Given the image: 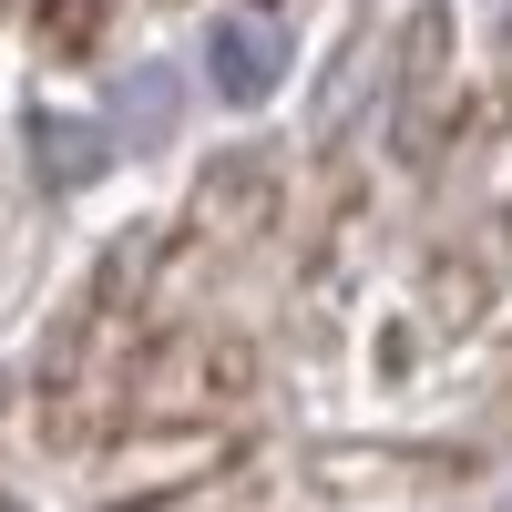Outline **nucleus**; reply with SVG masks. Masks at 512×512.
I'll list each match as a JSON object with an SVG mask.
<instances>
[{
  "label": "nucleus",
  "mask_w": 512,
  "mask_h": 512,
  "mask_svg": "<svg viewBox=\"0 0 512 512\" xmlns=\"http://www.w3.org/2000/svg\"><path fill=\"white\" fill-rule=\"evenodd\" d=\"M205 72H216L226 103H267L277 72H287V31L277 21H216L205 31Z\"/></svg>",
  "instance_id": "obj_1"
},
{
  "label": "nucleus",
  "mask_w": 512,
  "mask_h": 512,
  "mask_svg": "<svg viewBox=\"0 0 512 512\" xmlns=\"http://www.w3.org/2000/svg\"><path fill=\"white\" fill-rule=\"evenodd\" d=\"M41 134H52L62 154H52V175L72 185V175H93V134H82V123H41Z\"/></svg>",
  "instance_id": "obj_2"
}]
</instances>
